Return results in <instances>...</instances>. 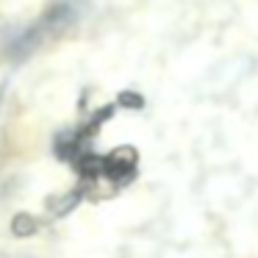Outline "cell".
Wrapping results in <instances>:
<instances>
[{"label":"cell","mask_w":258,"mask_h":258,"mask_svg":"<svg viewBox=\"0 0 258 258\" xmlns=\"http://www.w3.org/2000/svg\"><path fill=\"white\" fill-rule=\"evenodd\" d=\"M75 20V9L70 3H58V6H50L34 25H28L25 31H20L12 39V56L23 58L28 53L39 50L45 42H50L53 36H58L70 23Z\"/></svg>","instance_id":"cell-1"}]
</instances>
